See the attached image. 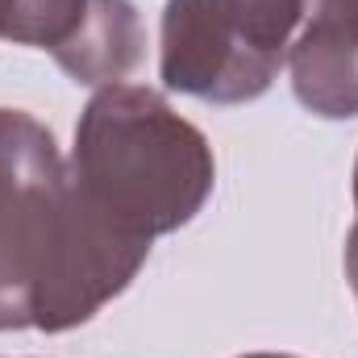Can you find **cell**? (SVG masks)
<instances>
[{"mask_svg": "<svg viewBox=\"0 0 358 358\" xmlns=\"http://www.w3.org/2000/svg\"><path fill=\"white\" fill-rule=\"evenodd\" d=\"M146 259V242L80 200L55 134L25 108H0V334L88 325Z\"/></svg>", "mask_w": 358, "mask_h": 358, "instance_id": "1", "label": "cell"}, {"mask_svg": "<svg viewBox=\"0 0 358 358\" xmlns=\"http://www.w3.org/2000/svg\"><path fill=\"white\" fill-rule=\"evenodd\" d=\"M67 171L80 200L108 229L146 246L183 229L217 187V159L200 125L142 84L92 92Z\"/></svg>", "mask_w": 358, "mask_h": 358, "instance_id": "2", "label": "cell"}, {"mask_svg": "<svg viewBox=\"0 0 358 358\" xmlns=\"http://www.w3.org/2000/svg\"><path fill=\"white\" fill-rule=\"evenodd\" d=\"M300 17L304 0H167L159 76L204 104H250L287 63Z\"/></svg>", "mask_w": 358, "mask_h": 358, "instance_id": "3", "label": "cell"}, {"mask_svg": "<svg viewBox=\"0 0 358 358\" xmlns=\"http://www.w3.org/2000/svg\"><path fill=\"white\" fill-rule=\"evenodd\" d=\"M4 38L46 50L76 84H121L146 46L134 0H8Z\"/></svg>", "mask_w": 358, "mask_h": 358, "instance_id": "4", "label": "cell"}, {"mask_svg": "<svg viewBox=\"0 0 358 358\" xmlns=\"http://www.w3.org/2000/svg\"><path fill=\"white\" fill-rule=\"evenodd\" d=\"M287 71L296 100L313 117H358V0H304Z\"/></svg>", "mask_w": 358, "mask_h": 358, "instance_id": "5", "label": "cell"}, {"mask_svg": "<svg viewBox=\"0 0 358 358\" xmlns=\"http://www.w3.org/2000/svg\"><path fill=\"white\" fill-rule=\"evenodd\" d=\"M346 279H350V292H355V300H358V225L346 238Z\"/></svg>", "mask_w": 358, "mask_h": 358, "instance_id": "6", "label": "cell"}, {"mask_svg": "<svg viewBox=\"0 0 358 358\" xmlns=\"http://www.w3.org/2000/svg\"><path fill=\"white\" fill-rule=\"evenodd\" d=\"M4 21H8V0H0V38H4Z\"/></svg>", "mask_w": 358, "mask_h": 358, "instance_id": "7", "label": "cell"}, {"mask_svg": "<svg viewBox=\"0 0 358 358\" xmlns=\"http://www.w3.org/2000/svg\"><path fill=\"white\" fill-rule=\"evenodd\" d=\"M355 213H358V163H355ZM358 225V221H355Z\"/></svg>", "mask_w": 358, "mask_h": 358, "instance_id": "8", "label": "cell"}, {"mask_svg": "<svg viewBox=\"0 0 358 358\" xmlns=\"http://www.w3.org/2000/svg\"><path fill=\"white\" fill-rule=\"evenodd\" d=\"M246 358H292V355H246Z\"/></svg>", "mask_w": 358, "mask_h": 358, "instance_id": "9", "label": "cell"}]
</instances>
